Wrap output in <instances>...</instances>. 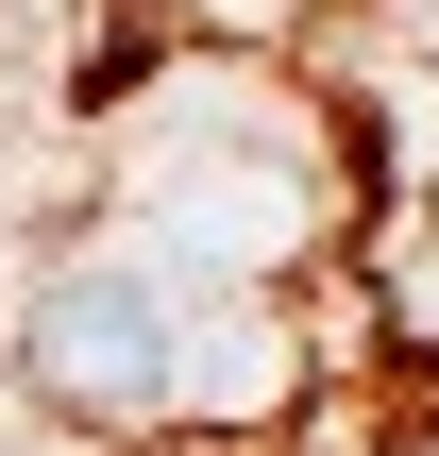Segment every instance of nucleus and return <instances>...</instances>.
Returning <instances> with one entry per match:
<instances>
[{
    "label": "nucleus",
    "instance_id": "f257e3e1",
    "mask_svg": "<svg viewBox=\"0 0 439 456\" xmlns=\"http://www.w3.org/2000/svg\"><path fill=\"white\" fill-rule=\"evenodd\" d=\"M34 355H51V389H68V406H118V423L186 406V322H169V288H152V271H68Z\"/></svg>",
    "mask_w": 439,
    "mask_h": 456
}]
</instances>
